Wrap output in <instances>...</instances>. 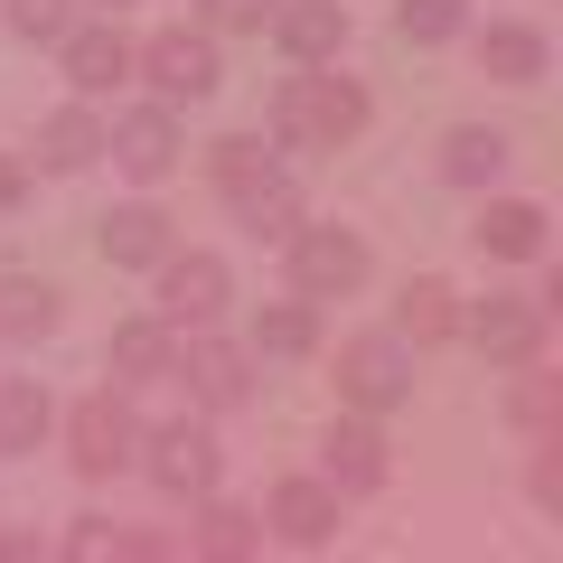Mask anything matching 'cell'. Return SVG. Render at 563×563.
I'll list each match as a JSON object with an SVG mask.
<instances>
[{
    "instance_id": "6da1fadb",
    "label": "cell",
    "mask_w": 563,
    "mask_h": 563,
    "mask_svg": "<svg viewBox=\"0 0 563 563\" xmlns=\"http://www.w3.org/2000/svg\"><path fill=\"white\" fill-rule=\"evenodd\" d=\"M366 122H376L366 85L339 76V57H329V66H291V76L273 85V113H263V132H273V151H347Z\"/></svg>"
},
{
    "instance_id": "7a4b0ae2",
    "label": "cell",
    "mask_w": 563,
    "mask_h": 563,
    "mask_svg": "<svg viewBox=\"0 0 563 563\" xmlns=\"http://www.w3.org/2000/svg\"><path fill=\"white\" fill-rule=\"evenodd\" d=\"M132 76L151 85L169 113H188V103H207V95L225 85V57H217L207 29H151V38L132 47Z\"/></svg>"
},
{
    "instance_id": "3957f363",
    "label": "cell",
    "mask_w": 563,
    "mask_h": 563,
    "mask_svg": "<svg viewBox=\"0 0 563 563\" xmlns=\"http://www.w3.org/2000/svg\"><path fill=\"white\" fill-rule=\"evenodd\" d=\"M339 404L347 413H404V404H413V347H404L395 329L339 339Z\"/></svg>"
},
{
    "instance_id": "277c9868",
    "label": "cell",
    "mask_w": 563,
    "mask_h": 563,
    "mask_svg": "<svg viewBox=\"0 0 563 563\" xmlns=\"http://www.w3.org/2000/svg\"><path fill=\"white\" fill-rule=\"evenodd\" d=\"M57 432H66V470H76V479H113V470H132V451H141V413L122 404V385L66 404Z\"/></svg>"
},
{
    "instance_id": "5b68a950",
    "label": "cell",
    "mask_w": 563,
    "mask_h": 563,
    "mask_svg": "<svg viewBox=\"0 0 563 563\" xmlns=\"http://www.w3.org/2000/svg\"><path fill=\"white\" fill-rule=\"evenodd\" d=\"M151 273H161V301H151V310H161L179 339H188V329H217L225 301H235V273H225V254H207V244H169Z\"/></svg>"
},
{
    "instance_id": "8992f818",
    "label": "cell",
    "mask_w": 563,
    "mask_h": 563,
    "mask_svg": "<svg viewBox=\"0 0 563 563\" xmlns=\"http://www.w3.org/2000/svg\"><path fill=\"white\" fill-rule=\"evenodd\" d=\"M282 254H291V291L301 301H347V291H366V235L357 225H291L282 235Z\"/></svg>"
},
{
    "instance_id": "52a82bcc",
    "label": "cell",
    "mask_w": 563,
    "mask_h": 563,
    "mask_svg": "<svg viewBox=\"0 0 563 563\" xmlns=\"http://www.w3.org/2000/svg\"><path fill=\"white\" fill-rule=\"evenodd\" d=\"M141 470H151V488L161 498H207V488L225 479V442L207 432V422H161V432H141V451H132Z\"/></svg>"
},
{
    "instance_id": "ba28073f",
    "label": "cell",
    "mask_w": 563,
    "mask_h": 563,
    "mask_svg": "<svg viewBox=\"0 0 563 563\" xmlns=\"http://www.w3.org/2000/svg\"><path fill=\"white\" fill-rule=\"evenodd\" d=\"M103 161H113L122 179L161 188L169 169H179V113H169L161 95H151V103H122V113L103 122Z\"/></svg>"
},
{
    "instance_id": "9c48e42d",
    "label": "cell",
    "mask_w": 563,
    "mask_h": 563,
    "mask_svg": "<svg viewBox=\"0 0 563 563\" xmlns=\"http://www.w3.org/2000/svg\"><path fill=\"white\" fill-rule=\"evenodd\" d=\"M461 329H470V347H479L488 366H526L554 339V310H544L536 291H488L479 310H461Z\"/></svg>"
},
{
    "instance_id": "30bf717a",
    "label": "cell",
    "mask_w": 563,
    "mask_h": 563,
    "mask_svg": "<svg viewBox=\"0 0 563 563\" xmlns=\"http://www.w3.org/2000/svg\"><path fill=\"white\" fill-rule=\"evenodd\" d=\"M254 517H263V536H282V544H301V554H320V544H339L347 498L320 479V470H291V479H273V498H263Z\"/></svg>"
},
{
    "instance_id": "8fae6325",
    "label": "cell",
    "mask_w": 563,
    "mask_h": 563,
    "mask_svg": "<svg viewBox=\"0 0 563 563\" xmlns=\"http://www.w3.org/2000/svg\"><path fill=\"white\" fill-rule=\"evenodd\" d=\"M254 347L244 339H217V329H188L179 339V376H188V395L207 404V413H244L254 404Z\"/></svg>"
},
{
    "instance_id": "7c38bea8",
    "label": "cell",
    "mask_w": 563,
    "mask_h": 563,
    "mask_svg": "<svg viewBox=\"0 0 563 563\" xmlns=\"http://www.w3.org/2000/svg\"><path fill=\"white\" fill-rule=\"evenodd\" d=\"M385 470H395V442H385V413H339L320 442V479L339 488V498H366V488H385Z\"/></svg>"
},
{
    "instance_id": "4fadbf2b",
    "label": "cell",
    "mask_w": 563,
    "mask_h": 563,
    "mask_svg": "<svg viewBox=\"0 0 563 563\" xmlns=\"http://www.w3.org/2000/svg\"><path fill=\"white\" fill-rule=\"evenodd\" d=\"M20 161H29V169H47V179H76V169H95V161H103V103L66 95L57 113L38 122V141H29Z\"/></svg>"
},
{
    "instance_id": "5bb4252c",
    "label": "cell",
    "mask_w": 563,
    "mask_h": 563,
    "mask_svg": "<svg viewBox=\"0 0 563 563\" xmlns=\"http://www.w3.org/2000/svg\"><path fill=\"white\" fill-rule=\"evenodd\" d=\"M57 66H66V95L103 103L113 85H132V38H122L113 20H85V29H66V38H57Z\"/></svg>"
},
{
    "instance_id": "9a60e30c",
    "label": "cell",
    "mask_w": 563,
    "mask_h": 563,
    "mask_svg": "<svg viewBox=\"0 0 563 563\" xmlns=\"http://www.w3.org/2000/svg\"><path fill=\"white\" fill-rule=\"evenodd\" d=\"M103 376L132 395V385H169L179 376V329L161 320V310H141V320H122L113 339H103Z\"/></svg>"
},
{
    "instance_id": "2e32d148",
    "label": "cell",
    "mask_w": 563,
    "mask_h": 563,
    "mask_svg": "<svg viewBox=\"0 0 563 563\" xmlns=\"http://www.w3.org/2000/svg\"><path fill=\"white\" fill-rule=\"evenodd\" d=\"M461 38L488 85H544V66H554V38L536 20H488V29H461Z\"/></svg>"
},
{
    "instance_id": "e0dca14e",
    "label": "cell",
    "mask_w": 563,
    "mask_h": 563,
    "mask_svg": "<svg viewBox=\"0 0 563 563\" xmlns=\"http://www.w3.org/2000/svg\"><path fill=\"white\" fill-rule=\"evenodd\" d=\"M544 207L536 198H498V188H479V217H470V244H479L488 263H536L544 254Z\"/></svg>"
},
{
    "instance_id": "ac0fdd59",
    "label": "cell",
    "mask_w": 563,
    "mask_h": 563,
    "mask_svg": "<svg viewBox=\"0 0 563 563\" xmlns=\"http://www.w3.org/2000/svg\"><path fill=\"white\" fill-rule=\"evenodd\" d=\"M263 29H273V47L291 66H329L347 47V0H273V20H263Z\"/></svg>"
},
{
    "instance_id": "d6986e66",
    "label": "cell",
    "mask_w": 563,
    "mask_h": 563,
    "mask_svg": "<svg viewBox=\"0 0 563 563\" xmlns=\"http://www.w3.org/2000/svg\"><path fill=\"white\" fill-rule=\"evenodd\" d=\"M95 244H103V263H113V273H151V263H161L169 244H179V225H169L151 198H122L113 217L95 225Z\"/></svg>"
},
{
    "instance_id": "ffe728a7",
    "label": "cell",
    "mask_w": 563,
    "mask_h": 563,
    "mask_svg": "<svg viewBox=\"0 0 563 563\" xmlns=\"http://www.w3.org/2000/svg\"><path fill=\"white\" fill-rule=\"evenodd\" d=\"M507 161H517V141H507L498 122H451V132H442V179L470 188V198H479V188H498Z\"/></svg>"
},
{
    "instance_id": "44dd1931",
    "label": "cell",
    "mask_w": 563,
    "mask_h": 563,
    "mask_svg": "<svg viewBox=\"0 0 563 563\" xmlns=\"http://www.w3.org/2000/svg\"><path fill=\"white\" fill-rule=\"evenodd\" d=\"M198 507V526H188V554H207V563H244V554H263V517L254 507H235V498H188Z\"/></svg>"
},
{
    "instance_id": "7402d4cb",
    "label": "cell",
    "mask_w": 563,
    "mask_h": 563,
    "mask_svg": "<svg viewBox=\"0 0 563 563\" xmlns=\"http://www.w3.org/2000/svg\"><path fill=\"white\" fill-rule=\"evenodd\" d=\"M395 339H404V347H442V339H461V291H451L442 273L404 282V301H395Z\"/></svg>"
},
{
    "instance_id": "603a6c76",
    "label": "cell",
    "mask_w": 563,
    "mask_h": 563,
    "mask_svg": "<svg viewBox=\"0 0 563 563\" xmlns=\"http://www.w3.org/2000/svg\"><path fill=\"white\" fill-rule=\"evenodd\" d=\"M57 432V404L38 376H0V461H29V451Z\"/></svg>"
},
{
    "instance_id": "cb8c5ba5",
    "label": "cell",
    "mask_w": 563,
    "mask_h": 563,
    "mask_svg": "<svg viewBox=\"0 0 563 563\" xmlns=\"http://www.w3.org/2000/svg\"><path fill=\"white\" fill-rule=\"evenodd\" d=\"M57 320H66L57 282H38V273H0V339L38 347V339H57Z\"/></svg>"
},
{
    "instance_id": "d4e9b609",
    "label": "cell",
    "mask_w": 563,
    "mask_h": 563,
    "mask_svg": "<svg viewBox=\"0 0 563 563\" xmlns=\"http://www.w3.org/2000/svg\"><path fill=\"white\" fill-rule=\"evenodd\" d=\"M225 207H235V225H244V235H254V244H282V235H291V225L310 217V207H301V188L282 179V169H273V179H254V188H235V198H225Z\"/></svg>"
},
{
    "instance_id": "484cf974",
    "label": "cell",
    "mask_w": 563,
    "mask_h": 563,
    "mask_svg": "<svg viewBox=\"0 0 563 563\" xmlns=\"http://www.w3.org/2000/svg\"><path fill=\"white\" fill-rule=\"evenodd\" d=\"M244 347H254V357H310V347H320V301H301V291H291V301H263Z\"/></svg>"
},
{
    "instance_id": "4316f807",
    "label": "cell",
    "mask_w": 563,
    "mask_h": 563,
    "mask_svg": "<svg viewBox=\"0 0 563 563\" xmlns=\"http://www.w3.org/2000/svg\"><path fill=\"white\" fill-rule=\"evenodd\" d=\"M507 422H517L526 442H544V432H554L563 422V376H544V357H526V366H507Z\"/></svg>"
},
{
    "instance_id": "83f0119b",
    "label": "cell",
    "mask_w": 563,
    "mask_h": 563,
    "mask_svg": "<svg viewBox=\"0 0 563 563\" xmlns=\"http://www.w3.org/2000/svg\"><path fill=\"white\" fill-rule=\"evenodd\" d=\"M273 132H225V141H207V179L235 198V188H254V179H273Z\"/></svg>"
},
{
    "instance_id": "f1b7e54d",
    "label": "cell",
    "mask_w": 563,
    "mask_h": 563,
    "mask_svg": "<svg viewBox=\"0 0 563 563\" xmlns=\"http://www.w3.org/2000/svg\"><path fill=\"white\" fill-rule=\"evenodd\" d=\"M470 29V0H395V38L404 47H451Z\"/></svg>"
},
{
    "instance_id": "f546056e",
    "label": "cell",
    "mask_w": 563,
    "mask_h": 563,
    "mask_svg": "<svg viewBox=\"0 0 563 563\" xmlns=\"http://www.w3.org/2000/svg\"><path fill=\"white\" fill-rule=\"evenodd\" d=\"M57 554L66 563H122V554H132V526H122V517H76V536H66Z\"/></svg>"
},
{
    "instance_id": "4dcf8cb0",
    "label": "cell",
    "mask_w": 563,
    "mask_h": 563,
    "mask_svg": "<svg viewBox=\"0 0 563 563\" xmlns=\"http://www.w3.org/2000/svg\"><path fill=\"white\" fill-rule=\"evenodd\" d=\"M66 29H76V0H10V38H29V47H57Z\"/></svg>"
},
{
    "instance_id": "1f68e13d",
    "label": "cell",
    "mask_w": 563,
    "mask_h": 563,
    "mask_svg": "<svg viewBox=\"0 0 563 563\" xmlns=\"http://www.w3.org/2000/svg\"><path fill=\"white\" fill-rule=\"evenodd\" d=\"M273 20V0H198V29L207 38H244V29Z\"/></svg>"
},
{
    "instance_id": "d6a6232c",
    "label": "cell",
    "mask_w": 563,
    "mask_h": 563,
    "mask_svg": "<svg viewBox=\"0 0 563 563\" xmlns=\"http://www.w3.org/2000/svg\"><path fill=\"white\" fill-rule=\"evenodd\" d=\"M526 488H536L544 517H563V432H544V442H536V470H526Z\"/></svg>"
},
{
    "instance_id": "836d02e7",
    "label": "cell",
    "mask_w": 563,
    "mask_h": 563,
    "mask_svg": "<svg viewBox=\"0 0 563 563\" xmlns=\"http://www.w3.org/2000/svg\"><path fill=\"white\" fill-rule=\"evenodd\" d=\"M47 554V536H29V526H20V536H0V563H38Z\"/></svg>"
},
{
    "instance_id": "e575fe53",
    "label": "cell",
    "mask_w": 563,
    "mask_h": 563,
    "mask_svg": "<svg viewBox=\"0 0 563 563\" xmlns=\"http://www.w3.org/2000/svg\"><path fill=\"white\" fill-rule=\"evenodd\" d=\"M29 179H38L29 161H0V207H20V188H29Z\"/></svg>"
},
{
    "instance_id": "d590c367",
    "label": "cell",
    "mask_w": 563,
    "mask_h": 563,
    "mask_svg": "<svg viewBox=\"0 0 563 563\" xmlns=\"http://www.w3.org/2000/svg\"><path fill=\"white\" fill-rule=\"evenodd\" d=\"M95 10H103V20H122V10H132V0H95Z\"/></svg>"
}]
</instances>
